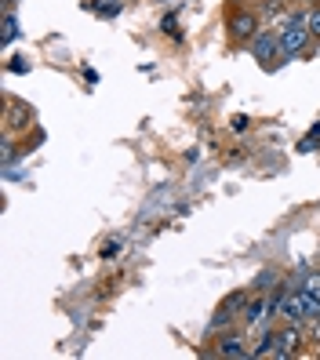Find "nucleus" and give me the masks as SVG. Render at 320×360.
I'll return each mask as SVG.
<instances>
[{
  "instance_id": "1",
  "label": "nucleus",
  "mask_w": 320,
  "mask_h": 360,
  "mask_svg": "<svg viewBox=\"0 0 320 360\" xmlns=\"http://www.w3.org/2000/svg\"><path fill=\"white\" fill-rule=\"evenodd\" d=\"M309 26H306V15H298V18H288V22L281 26V33H276V40H281V55H298L306 44H309Z\"/></svg>"
},
{
  "instance_id": "2",
  "label": "nucleus",
  "mask_w": 320,
  "mask_h": 360,
  "mask_svg": "<svg viewBox=\"0 0 320 360\" xmlns=\"http://www.w3.org/2000/svg\"><path fill=\"white\" fill-rule=\"evenodd\" d=\"M276 316H284L288 324L306 321V295H302V288L291 291V295H281V302H276Z\"/></svg>"
},
{
  "instance_id": "3",
  "label": "nucleus",
  "mask_w": 320,
  "mask_h": 360,
  "mask_svg": "<svg viewBox=\"0 0 320 360\" xmlns=\"http://www.w3.org/2000/svg\"><path fill=\"white\" fill-rule=\"evenodd\" d=\"M251 55L259 62H269L273 55H281V40H276V33H259L251 40Z\"/></svg>"
},
{
  "instance_id": "4",
  "label": "nucleus",
  "mask_w": 320,
  "mask_h": 360,
  "mask_svg": "<svg viewBox=\"0 0 320 360\" xmlns=\"http://www.w3.org/2000/svg\"><path fill=\"white\" fill-rule=\"evenodd\" d=\"M295 346H298V335H295V331H281V335H269L266 356H288V353H295Z\"/></svg>"
},
{
  "instance_id": "5",
  "label": "nucleus",
  "mask_w": 320,
  "mask_h": 360,
  "mask_svg": "<svg viewBox=\"0 0 320 360\" xmlns=\"http://www.w3.org/2000/svg\"><path fill=\"white\" fill-rule=\"evenodd\" d=\"M255 30H259V18H255L251 11H241V15L229 22V33H233V40H251V37H255Z\"/></svg>"
},
{
  "instance_id": "6",
  "label": "nucleus",
  "mask_w": 320,
  "mask_h": 360,
  "mask_svg": "<svg viewBox=\"0 0 320 360\" xmlns=\"http://www.w3.org/2000/svg\"><path fill=\"white\" fill-rule=\"evenodd\" d=\"M266 309H269V302H266V299L251 302V306L244 309V321H248V324H259V321H266Z\"/></svg>"
},
{
  "instance_id": "7",
  "label": "nucleus",
  "mask_w": 320,
  "mask_h": 360,
  "mask_svg": "<svg viewBox=\"0 0 320 360\" xmlns=\"http://www.w3.org/2000/svg\"><path fill=\"white\" fill-rule=\"evenodd\" d=\"M219 353H222V356H248V349H244L241 338H222V342H219Z\"/></svg>"
},
{
  "instance_id": "8",
  "label": "nucleus",
  "mask_w": 320,
  "mask_h": 360,
  "mask_svg": "<svg viewBox=\"0 0 320 360\" xmlns=\"http://www.w3.org/2000/svg\"><path fill=\"white\" fill-rule=\"evenodd\" d=\"M15 37H18V18H15L11 8H8V15H4V33H0V40H4V44H11Z\"/></svg>"
},
{
  "instance_id": "9",
  "label": "nucleus",
  "mask_w": 320,
  "mask_h": 360,
  "mask_svg": "<svg viewBox=\"0 0 320 360\" xmlns=\"http://www.w3.org/2000/svg\"><path fill=\"white\" fill-rule=\"evenodd\" d=\"M302 291L320 299V273H306V277H302Z\"/></svg>"
},
{
  "instance_id": "10",
  "label": "nucleus",
  "mask_w": 320,
  "mask_h": 360,
  "mask_svg": "<svg viewBox=\"0 0 320 360\" xmlns=\"http://www.w3.org/2000/svg\"><path fill=\"white\" fill-rule=\"evenodd\" d=\"M313 146H320V124H316V128H313V131H309L302 142H298V153H309Z\"/></svg>"
},
{
  "instance_id": "11",
  "label": "nucleus",
  "mask_w": 320,
  "mask_h": 360,
  "mask_svg": "<svg viewBox=\"0 0 320 360\" xmlns=\"http://www.w3.org/2000/svg\"><path fill=\"white\" fill-rule=\"evenodd\" d=\"M91 8H95L102 18H110V15H117V11H120V0H102V4H91Z\"/></svg>"
},
{
  "instance_id": "12",
  "label": "nucleus",
  "mask_w": 320,
  "mask_h": 360,
  "mask_svg": "<svg viewBox=\"0 0 320 360\" xmlns=\"http://www.w3.org/2000/svg\"><path fill=\"white\" fill-rule=\"evenodd\" d=\"M306 26H309V33H313V37H320V8L306 11Z\"/></svg>"
},
{
  "instance_id": "13",
  "label": "nucleus",
  "mask_w": 320,
  "mask_h": 360,
  "mask_svg": "<svg viewBox=\"0 0 320 360\" xmlns=\"http://www.w3.org/2000/svg\"><path fill=\"white\" fill-rule=\"evenodd\" d=\"M8 70H11V73H30V62H23V58H11V62H8Z\"/></svg>"
},
{
  "instance_id": "14",
  "label": "nucleus",
  "mask_w": 320,
  "mask_h": 360,
  "mask_svg": "<svg viewBox=\"0 0 320 360\" xmlns=\"http://www.w3.org/2000/svg\"><path fill=\"white\" fill-rule=\"evenodd\" d=\"M164 33H167V37H179V22H175V15H167V18H164Z\"/></svg>"
},
{
  "instance_id": "15",
  "label": "nucleus",
  "mask_w": 320,
  "mask_h": 360,
  "mask_svg": "<svg viewBox=\"0 0 320 360\" xmlns=\"http://www.w3.org/2000/svg\"><path fill=\"white\" fill-rule=\"evenodd\" d=\"M117 251H120V240H110V244H105V248H102V259H113V255H117Z\"/></svg>"
},
{
  "instance_id": "16",
  "label": "nucleus",
  "mask_w": 320,
  "mask_h": 360,
  "mask_svg": "<svg viewBox=\"0 0 320 360\" xmlns=\"http://www.w3.org/2000/svg\"><path fill=\"white\" fill-rule=\"evenodd\" d=\"M309 4H313V0H309Z\"/></svg>"
}]
</instances>
